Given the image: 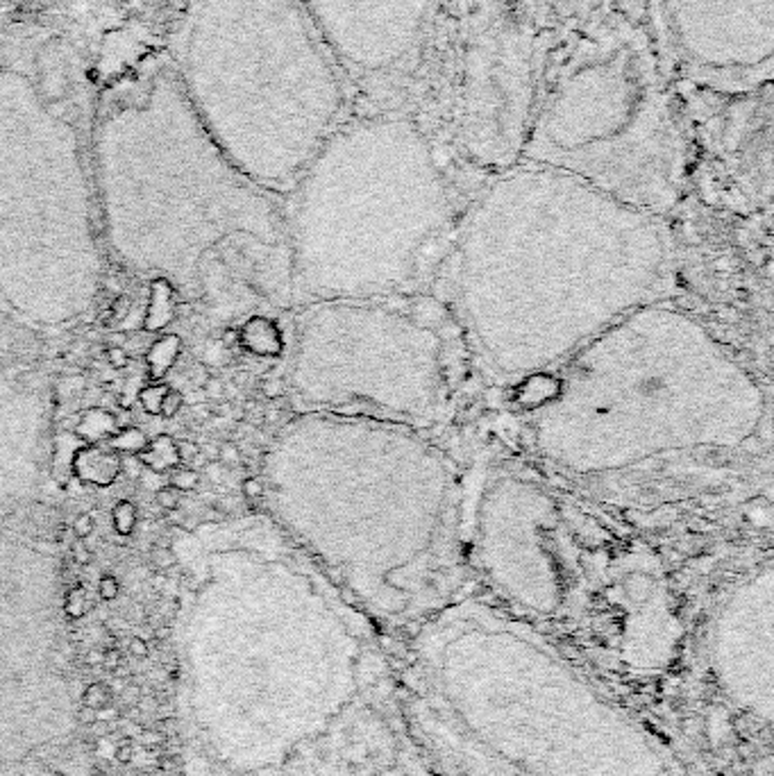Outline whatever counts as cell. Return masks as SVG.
Instances as JSON below:
<instances>
[{
    "mask_svg": "<svg viewBox=\"0 0 774 776\" xmlns=\"http://www.w3.org/2000/svg\"><path fill=\"white\" fill-rule=\"evenodd\" d=\"M175 449H177V461H180V463H185V465L193 463V461H196V458L200 456V447H198L196 443H193V441H189V438H182V441H175Z\"/></svg>",
    "mask_w": 774,
    "mask_h": 776,
    "instance_id": "d6a6232c",
    "label": "cell"
},
{
    "mask_svg": "<svg viewBox=\"0 0 774 776\" xmlns=\"http://www.w3.org/2000/svg\"><path fill=\"white\" fill-rule=\"evenodd\" d=\"M656 35L608 16L579 35L532 102L520 159L666 218L688 177V134Z\"/></svg>",
    "mask_w": 774,
    "mask_h": 776,
    "instance_id": "ba28073f",
    "label": "cell"
},
{
    "mask_svg": "<svg viewBox=\"0 0 774 776\" xmlns=\"http://www.w3.org/2000/svg\"><path fill=\"white\" fill-rule=\"evenodd\" d=\"M202 388H205V395L209 397V400H218V397L223 395V382L216 380V377H207Z\"/></svg>",
    "mask_w": 774,
    "mask_h": 776,
    "instance_id": "bcb514c9",
    "label": "cell"
},
{
    "mask_svg": "<svg viewBox=\"0 0 774 776\" xmlns=\"http://www.w3.org/2000/svg\"><path fill=\"white\" fill-rule=\"evenodd\" d=\"M198 484H200V475L193 468H189V465L173 470L170 477H168V486L180 490V493H189V490H196Z\"/></svg>",
    "mask_w": 774,
    "mask_h": 776,
    "instance_id": "f1b7e54d",
    "label": "cell"
},
{
    "mask_svg": "<svg viewBox=\"0 0 774 776\" xmlns=\"http://www.w3.org/2000/svg\"><path fill=\"white\" fill-rule=\"evenodd\" d=\"M477 187L411 109L356 107L282 198L293 306L430 293Z\"/></svg>",
    "mask_w": 774,
    "mask_h": 776,
    "instance_id": "8992f818",
    "label": "cell"
},
{
    "mask_svg": "<svg viewBox=\"0 0 774 776\" xmlns=\"http://www.w3.org/2000/svg\"><path fill=\"white\" fill-rule=\"evenodd\" d=\"M148 306L144 313V323H141V330L152 334V332H161L175 320L177 309H180V298L177 291L173 289V284L164 277H152L148 284Z\"/></svg>",
    "mask_w": 774,
    "mask_h": 776,
    "instance_id": "ac0fdd59",
    "label": "cell"
},
{
    "mask_svg": "<svg viewBox=\"0 0 774 776\" xmlns=\"http://www.w3.org/2000/svg\"><path fill=\"white\" fill-rule=\"evenodd\" d=\"M127 651H130V656H135V658H146L148 656V653H150V647H148V642L144 640V638H139V636H132L130 640H127Z\"/></svg>",
    "mask_w": 774,
    "mask_h": 776,
    "instance_id": "ab89813d",
    "label": "cell"
},
{
    "mask_svg": "<svg viewBox=\"0 0 774 776\" xmlns=\"http://www.w3.org/2000/svg\"><path fill=\"white\" fill-rule=\"evenodd\" d=\"M77 720H80V724H87V727H89V724L96 722V711L89 708V706H82V708L77 711Z\"/></svg>",
    "mask_w": 774,
    "mask_h": 776,
    "instance_id": "f5cc1de1",
    "label": "cell"
},
{
    "mask_svg": "<svg viewBox=\"0 0 774 776\" xmlns=\"http://www.w3.org/2000/svg\"><path fill=\"white\" fill-rule=\"evenodd\" d=\"M118 665H123V653H120L116 647H109L105 651V658H103V670H107L111 674Z\"/></svg>",
    "mask_w": 774,
    "mask_h": 776,
    "instance_id": "b9f144b4",
    "label": "cell"
},
{
    "mask_svg": "<svg viewBox=\"0 0 774 776\" xmlns=\"http://www.w3.org/2000/svg\"><path fill=\"white\" fill-rule=\"evenodd\" d=\"M48 415L39 386L0 377V504H23L50 475Z\"/></svg>",
    "mask_w": 774,
    "mask_h": 776,
    "instance_id": "2e32d148",
    "label": "cell"
},
{
    "mask_svg": "<svg viewBox=\"0 0 774 776\" xmlns=\"http://www.w3.org/2000/svg\"><path fill=\"white\" fill-rule=\"evenodd\" d=\"M116 429H118L116 415L103 406H94L80 415L73 434L87 445H103Z\"/></svg>",
    "mask_w": 774,
    "mask_h": 776,
    "instance_id": "44dd1931",
    "label": "cell"
},
{
    "mask_svg": "<svg viewBox=\"0 0 774 776\" xmlns=\"http://www.w3.org/2000/svg\"><path fill=\"white\" fill-rule=\"evenodd\" d=\"M70 554H73V561H75V563H80V565H89V561H91V551H89V547H87V543H85L82 538H75V540H73V545H70Z\"/></svg>",
    "mask_w": 774,
    "mask_h": 776,
    "instance_id": "f35d334b",
    "label": "cell"
},
{
    "mask_svg": "<svg viewBox=\"0 0 774 776\" xmlns=\"http://www.w3.org/2000/svg\"><path fill=\"white\" fill-rule=\"evenodd\" d=\"M80 445H85L73 432H62L55 436L53 447H50V475L55 477V482H68L70 479V461Z\"/></svg>",
    "mask_w": 774,
    "mask_h": 776,
    "instance_id": "603a6c76",
    "label": "cell"
},
{
    "mask_svg": "<svg viewBox=\"0 0 774 776\" xmlns=\"http://www.w3.org/2000/svg\"><path fill=\"white\" fill-rule=\"evenodd\" d=\"M137 506L130 499H118L111 508V525H114L118 536H130L137 527Z\"/></svg>",
    "mask_w": 774,
    "mask_h": 776,
    "instance_id": "484cf974",
    "label": "cell"
},
{
    "mask_svg": "<svg viewBox=\"0 0 774 776\" xmlns=\"http://www.w3.org/2000/svg\"><path fill=\"white\" fill-rule=\"evenodd\" d=\"M111 699H114V694H111L109 686L105 681H91L89 686L85 688V694H82V703L94 711H100L103 706H107V703H111Z\"/></svg>",
    "mask_w": 774,
    "mask_h": 776,
    "instance_id": "83f0119b",
    "label": "cell"
},
{
    "mask_svg": "<svg viewBox=\"0 0 774 776\" xmlns=\"http://www.w3.org/2000/svg\"><path fill=\"white\" fill-rule=\"evenodd\" d=\"M139 482H141V486H144V488L152 490V493H157L159 488H164V486L168 484L166 479H164V475H161V473H155V470H148V468L141 470Z\"/></svg>",
    "mask_w": 774,
    "mask_h": 776,
    "instance_id": "d590c367",
    "label": "cell"
},
{
    "mask_svg": "<svg viewBox=\"0 0 774 776\" xmlns=\"http://www.w3.org/2000/svg\"><path fill=\"white\" fill-rule=\"evenodd\" d=\"M239 334H241V343L254 354H280L282 352L280 332L266 313H254L250 318H246L239 327Z\"/></svg>",
    "mask_w": 774,
    "mask_h": 776,
    "instance_id": "d6986e66",
    "label": "cell"
},
{
    "mask_svg": "<svg viewBox=\"0 0 774 776\" xmlns=\"http://www.w3.org/2000/svg\"><path fill=\"white\" fill-rule=\"evenodd\" d=\"M139 461L144 468L155 470V473L166 475L170 470H175L177 461V449H175V438H170L166 434H159L157 438H152L148 443V447L139 454Z\"/></svg>",
    "mask_w": 774,
    "mask_h": 776,
    "instance_id": "7402d4cb",
    "label": "cell"
},
{
    "mask_svg": "<svg viewBox=\"0 0 774 776\" xmlns=\"http://www.w3.org/2000/svg\"><path fill=\"white\" fill-rule=\"evenodd\" d=\"M170 638V627L168 625H159V627H155V640H168Z\"/></svg>",
    "mask_w": 774,
    "mask_h": 776,
    "instance_id": "db71d44e",
    "label": "cell"
},
{
    "mask_svg": "<svg viewBox=\"0 0 774 776\" xmlns=\"http://www.w3.org/2000/svg\"><path fill=\"white\" fill-rule=\"evenodd\" d=\"M243 495H246L248 499H257L261 497V482L259 477H250L243 482Z\"/></svg>",
    "mask_w": 774,
    "mask_h": 776,
    "instance_id": "c3c4849f",
    "label": "cell"
},
{
    "mask_svg": "<svg viewBox=\"0 0 774 776\" xmlns=\"http://www.w3.org/2000/svg\"><path fill=\"white\" fill-rule=\"evenodd\" d=\"M234 461H239V449L234 447L232 443L220 445V449H218V463H234Z\"/></svg>",
    "mask_w": 774,
    "mask_h": 776,
    "instance_id": "681fc988",
    "label": "cell"
},
{
    "mask_svg": "<svg viewBox=\"0 0 774 776\" xmlns=\"http://www.w3.org/2000/svg\"><path fill=\"white\" fill-rule=\"evenodd\" d=\"M239 343H241V334H239V327H232V325L223 327V332H220V345H225L227 350H230V347L239 345Z\"/></svg>",
    "mask_w": 774,
    "mask_h": 776,
    "instance_id": "7bdbcfd3",
    "label": "cell"
},
{
    "mask_svg": "<svg viewBox=\"0 0 774 776\" xmlns=\"http://www.w3.org/2000/svg\"><path fill=\"white\" fill-rule=\"evenodd\" d=\"M123 473V458L105 445H80L70 461V477L85 486L109 488Z\"/></svg>",
    "mask_w": 774,
    "mask_h": 776,
    "instance_id": "e0dca14e",
    "label": "cell"
},
{
    "mask_svg": "<svg viewBox=\"0 0 774 776\" xmlns=\"http://www.w3.org/2000/svg\"><path fill=\"white\" fill-rule=\"evenodd\" d=\"M545 479L516 461L463 465L466 570L527 620L568 618L602 538Z\"/></svg>",
    "mask_w": 774,
    "mask_h": 776,
    "instance_id": "8fae6325",
    "label": "cell"
},
{
    "mask_svg": "<svg viewBox=\"0 0 774 776\" xmlns=\"http://www.w3.org/2000/svg\"><path fill=\"white\" fill-rule=\"evenodd\" d=\"M173 70L211 141L280 198L356 111L300 0H198Z\"/></svg>",
    "mask_w": 774,
    "mask_h": 776,
    "instance_id": "52a82bcc",
    "label": "cell"
},
{
    "mask_svg": "<svg viewBox=\"0 0 774 776\" xmlns=\"http://www.w3.org/2000/svg\"><path fill=\"white\" fill-rule=\"evenodd\" d=\"M164 740H166V738H164V735H161L155 727H150L148 731H141V742H144L146 747H150V749H155L157 744H161Z\"/></svg>",
    "mask_w": 774,
    "mask_h": 776,
    "instance_id": "7dc6e473",
    "label": "cell"
},
{
    "mask_svg": "<svg viewBox=\"0 0 774 776\" xmlns=\"http://www.w3.org/2000/svg\"><path fill=\"white\" fill-rule=\"evenodd\" d=\"M155 499H157V504L164 508V511H177L180 508V490H175V488L168 486V484L164 488L157 490Z\"/></svg>",
    "mask_w": 774,
    "mask_h": 776,
    "instance_id": "1f68e13d",
    "label": "cell"
},
{
    "mask_svg": "<svg viewBox=\"0 0 774 776\" xmlns=\"http://www.w3.org/2000/svg\"><path fill=\"white\" fill-rule=\"evenodd\" d=\"M152 565H155L159 572H166V570H170V568H175L177 565V554H175V551H173L170 547H161V545H157L155 549H152Z\"/></svg>",
    "mask_w": 774,
    "mask_h": 776,
    "instance_id": "f546056e",
    "label": "cell"
},
{
    "mask_svg": "<svg viewBox=\"0 0 774 776\" xmlns=\"http://www.w3.org/2000/svg\"><path fill=\"white\" fill-rule=\"evenodd\" d=\"M118 697H120V703H123V706L132 708V706H137L141 697H144V690H141L135 681H127V686L123 688V692H120Z\"/></svg>",
    "mask_w": 774,
    "mask_h": 776,
    "instance_id": "74e56055",
    "label": "cell"
},
{
    "mask_svg": "<svg viewBox=\"0 0 774 776\" xmlns=\"http://www.w3.org/2000/svg\"><path fill=\"white\" fill-rule=\"evenodd\" d=\"M109 313L114 315L116 320H123L125 315H130V300L125 298V295H118V298H116V302L111 304Z\"/></svg>",
    "mask_w": 774,
    "mask_h": 776,
    "instance_id": "ee69618b",
    "label": "cell"
},
{
    "mask_svg": "<svg viewBox=\"0 0 774 776\" xmlns=\"http://www.w3.org/2000/svg\"><path fill=\"white\" fill-rule=\"evenodd\" d=\"M94 189L114 259L164 277L211 318L291 309L282 198L234 166L193 114L173 66L148 73L105 109L94 137Z\"/></svg>",
    "mask_w": 774,
    "mask_h": 776,
    "instance_id": "5b68a950",
    "label": "cell"
},
{
    "mask_svg": "<svg viewBox=\"0 0 774 776\" xmlns=\"http://www.w3.org/2000/svg\"><path fill=\"white\" fill-rule=\"evenodd\" d=\"M148 436L144 429L139 427H120L111 434L103 443L107 449L116 454H127V456H139L148 447Z\"/></svg>",
    "mask_w": 774,
    "mask_h": 776,
    "instance_id": "cb8c5ba5",
    "label": "cell"
},
{
    "mask_svg": "<svg viewBox=\"0 0 774 776\" xmlns=\"http://www.w3.org/2000/svg\"><path fill=\"white\" fill-rule=\"evenodd\" d=\"M118 592H120V584H118L116 577L105 575L103 579L98 581V595L103 597L105 601H114L118 597Z\"/></svg>",
    "mask_w": 774,
    "mask_h": 776,
    "instance_id": "e575fe53",
    "label": "cell"
},
{
    "mask_svg": "<svg viewBox=\"0 0 774 776\" xmlns=\"http://www.w3.org/2000/svg\"><path fill=\"white\" fill-rule=\"evenodd\" d=\"M439 776H686L677 756L532 620L454 599L398 661Z\"/></svg>",
    "mask_w": 774,
    "mask_h": 776,
    "instance_id": "7a4b0ae2",
    "label": "cell"
},
{
    "mask_svg": "<svg viewBox=\"0 0 774 776\" xmlns=\"http://www.w3.org/2000/svg\"><path fill=\"white\" fill-rule=\"evenodd\" d=\"M107 361L114 370H125L130 365V352L123 345H109L107 347Z\"/></svg>",
    "mask_w": 774,
    "mask_h": 776,
    "instance_id": "836d02e7",
    "label": "cell"
},
{
    "mask_svg": "<svg viewBox=\"0 0 774 776\" xmlns=\"http://www.w3.org/2000/svg\"><path fill=\"white\" fill-rule=\"evenodd\" d=\"M152 727H155L161 735H164V738H173V735H177V720L175 718H173V715H168V718H161L157 724H152Z\"/></svg>",
    "mask_w": 774,
    "mask_h": 776,
    "instance_id": "60d3db41",
    "label": "cell"
},
{
    "mask_svg": "<svg viewBox=\"0 0 774 776\" xmlns=\"http://www.w3.org/2000/svg\"><path fill=\"white\" fill-rule=\"evenodd\" d=\"M672 289L666 218L520 159L468 198L430 293L477 380L520 388Z\"/></svg>",
    "mask_w": 774,
    "mask_h": 776,
    "instance_id": "6da1fadb",
    "label": "cell"
},
{
    "mask_svg": "<svg viewBox=\"0 0 774 776\" xmlns=\"http://www.w3.org/2000/svg\"><path fill=\"white\" fill-rule=\"evenodd\" d=\"M94 529H96V520H94V515H91V513H80L77 518H75V522H73V534H75V538H89L91 534H94Z\"/></svg>",
    "mask_w": 774,
    "mask_h": 776,
    "instance_id": "8d00e7d4",
    "label": "cell"
},
{
    "mask_svg": "<svg viewBox=\"0 0 774 776\" xmlns=\"http://www.w3.org/2000/svg\"><path fill=\"white\" fill-rule=\"evenodd\" d=\"M132 756H135V749H132L130 740H127V738H125V740H120V744L116 747L114 758H116L118 763H130V761H132Z\"/></svg>",
    "mask_w": 774,
    "mask_h": 776,
    "instance_id": "f907efd6",
    "label": "cell"
},
{
    "mask_svg": "<svg viewBox=\"0 0 774 776\" xmlns=\"http://www.w3.org/2000/svg\"><path fill=\"white\" fill-rule=\"evenodd\" d=\"M182 406H185V395L175 388H168V393L161 400V418H175Z\"/></svg>",
    "mask_w": 774,
    "mask_h": 776,
    "instance_id": "4dcf8cb0",
    "label": "cell"
},
{
    "mask_svg": "<svg viewBox=\"0 0 774 776\" xmlns=\"http://www.w3.org/2000/svg\"><path fill=\"white\" fill-rule=\"evenodd\" d=\"M656 39L672 73L713 94L770 87L774 0H656Z\"/></svg>",
    "mask_w": 774,
    "mask_h": 776,
    "instance_id": "4fadbf2b",
    "label": "cell"
},
{
    "mask_svg": "<svg viewBox=\"0 0 774 776\" xmlns=\"http://www.w3.org/2000/svg\"><path fill=\"white\" fill-rule=\"evenodd\" d=\"M259 482L266 515L375 625L416 629L459 599L463 465L432 432L298 413Z\"/></svg>",
    "mask_w": 774,
    "mask_h": 776,
    "instance_id": "277c9868",
    "label": "cell"
},
{
    "mask_svg": "<svg viewBox=\"0 0 774 776\" xmlns=\"http://www.w3.org/2000/svg\"><path fill=\"white\" fill-rule=\"evenodd\" d=\"M118 718H120V708H118V706H114V703H107V706H103L100 711H96V720H98V722H111V724H114Z\"/></svg>",
    "mask_w": 774,
    "mask_h": 776,
    "instance_id": "f6af8a7d",
    "label": "cell"
},
{
    "mask_svg": "<svg viewBox=\"0 0 774 776\" xmlns=\"http://www.w3.org/2000/svg\"><path fill=\"white\" fill-rule=\"evenodd\" d=\"M148 776H168L164 770H157V772H152V774H148Z\"/></svg>",
    "mask_w": 774,
    "mask_h": 776,
    "instance_id": "11a10c76",
    "label": "cell"
},
{
    "mask_svg": "<svg viewBox=\"0 0 774 776\" xmlns=\"http://www.w3.org/2000/svg\"><path fill=\"white\" fill-rule=\"evenodd\" d=\"M520 388L529 452L599 488L725 473L770 441L766 388L670 300L629 313Z\"/></svg>",
    "mask_w": 774,
    "mask_h": 776,
    "instance_id": "3957f363",
    "label": "cell"
},
{
    "mask_svg": "<svg viewBox=\"0 0 774 776\" xmlns=\"http://www.w3.org/2000/svg\"><path fill=\"white\" fill-rule=\"evenodd\" d=\"M182 352V339L177 334H164L148 347L146 352V377L148 382H161L177 363Z\"/></svg>",
    "mask_w": 774,
    "mask_h": 776,
    "instance_id": "ffe728a7",
    "label": "cell"
},
{
    "mask_svg": "<svg viewBox=\"0 0 774 776\" xmlns=\"http://www.w3.org/2000/svg\"><path fill=\"white\" fill-rule=\"evenodd\" d=\"M168 388L170 386L166 382H148L146 386H141L137 393L141 408H144L148 415H161V400H164V395L168 393Z\"/></svg>",
    "mask_w": 774,
    "mask_h": 776,
    "instance_id": "d4e9b609",
    "label": "cell"
},
{
    "mask_svg": "<svg viewBox=\"0 0 774 776\" xmlns=\"http://www.w3.org/2000/svg\"><path fill=\"white\" fill-rule=\"evenodd\" d=\"M568 618L593 620V627L636 668L663 663L677 638L666 575L656 561L647 551L608 554L602 543Z\"/></svg>",
    "mask_w": 774,
    "mask_h": 776,
    "instance_id": "5bb4252c",
    "label": "cell"
},
{
    "mask_svg": "<svg viewBox=\"0 0 774 776\" xmlns=\"http://www.w3.org/2000/svg\"><path fill=\"white\" fill-rule=\"evenodd\" d=\"M772 590L766 563L722 592L704 629V656L720 690L763 724L772 713Z\"/></svg>",
    "mask_w": 774,
    "mask_h": 776,
    "instance_id": "9a60e30c",
    "label": "cell"
},
{
    "mask_svg": "<svg viewBox=\"0 0 774 776\" xmlns=\"http://www.w3.org/2000/svg\"><path fill=\"white\" fill-rule=\"evenodd\" d=\"M473 380L459 327L432 293L295 304L287 388L298 413L434 432Z\"/></svg>",
    "mask_w": 774,
    "mask_h": 776,
    "instance_id": "30bf717a",
    "label": "cell"
},
{
    "mask_svg": "<svg viewBox=\"0 0 774 776\" xmlns=\"http://www.w3.org/2000/svg\"><path fill=\"white\" fill-rule=\"evenodd\" d=\"M105 284L96 189L70 123L16 68H0V304L30 325L94 311Z\"/></svg>",
    "mask_w": 774,
    "mask_h": 776,
    "instance_id": "9c48e42d",
    "label": "cell"
},
{
    "mask_svg": "<svg viewBox=\"0 0 774 776\" xmlns=\"http://www.w3.org/2000/svg\"><path fill=\"white\" fill-rule=\"evenodd\" d=\"M89 608V599H87V590L82 584H73L64 595V613L68 618L80 620Z\"/></svg>",
    "mask_w": 774,
    "mask_h": 776,
    "instance_id": "4316f807",
    "label": "cell"
},
{
    "mask_svg": "<svg viewBox=\"0 0 774 776\" xmlns=\"http://www.w3.org/2000/svg\"><path fill=\"white\" fill-rule=\"evenodd\" d=\"M103 658H105V651L103 649H91V651H87L85 663H87L89 668H103Z\"/></svg>",
    "mask_w": 774,
    "mask_h": 776,
    "instance_id": "816d5d0a",
    "label": "cell"
},
{
    "mask_svg": "<svg viewBox=\"0 0 774 776\" xmlns=\"http://www.w3.org/2000/svg\"><path fill=\"white\" fill-rule=\"evenodd\" d=\"M363 109H411L434 0H300Z\"/></svg>",
    "mask_w": 774,
    "mask_h": 776,
    "instance_id": "7c38bea8",
    "label": "cell"
}]
</instances>
